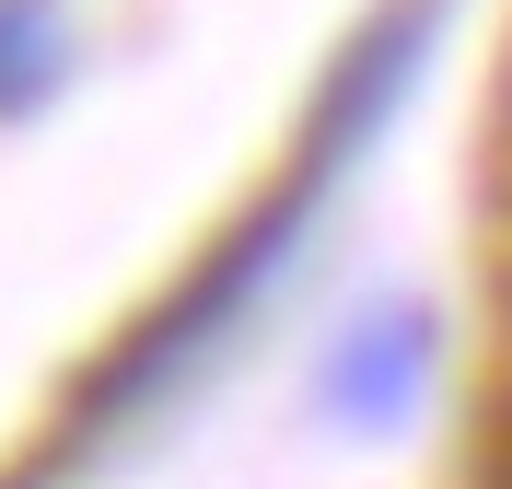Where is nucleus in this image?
Returning <instances> with one entry per match:
<instances>
[{
  "instance_id": "nucleus-1",
  "label": "nucleus",
  "mask_w": 512,
  "mask_h": 489,
  "mask_svg": "<svg viewBox=\"0 0 512 489\" xmlns=\"http://www.w3.org/2000/svg\"><path fill=\"white\" fill-rule=\"evenodd\" d=\"M431 385V315H373L338 350V373H326V396L350 408V420H408V396Z\"/></svg>"
},
{
  "instance_id": "nucleus-2",
  "label": "nucleus",
  "mask_w": 512,
  "mask_h": 489,
  "mask_svg": "<svg viewBox=\"0 0 512 489\" xmlns=\"http://www.w3.org/2000/svg\"><path fill=\"white\" fill-rule=\"evenodd\" d=\"M59 82V24L35 12V0H0V105H24Z\"/></svg>"
}]
</instances>
